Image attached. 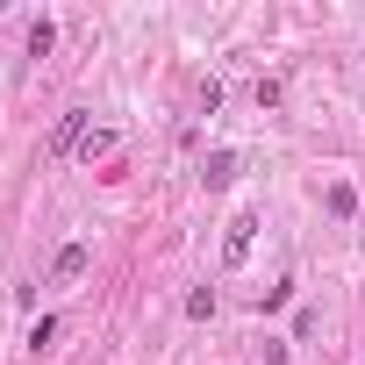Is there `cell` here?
<instances>
[{
  "instance_id": "cell-7",
  "label": "cell",
  "mask_w": 365,
  "mask_h": 365,
  "mask_svg": "<svg viewBox=\"0 0 365 365\" xmlns=\"http://www.w3.org/2000/svg\"><path fill=\"white\" fill-rule=\"evenodd\" d=\"M108 150H115V129H93V136L79 143V158H86V165H93V158H108Z\"/></svg>"
},
{
  "instance_id": "cell-6",
  "label": "cell",
  "mask_w": 365,
  "mask_h": 365,
  "mask_svg": "<svg viewBox=\"0 0 365 365\" xmlns=\"http://www.w3.org/2000/svg\"><path fill=\"white\" fill-rule=\"evenodd\" d=\"M51 43H58V22H29V58H43Z\"/></svg>"
},
{
  "instance_id": "cell-9",
  "label": "cell",
  "mask_w": 365,
  "mask_h": 365,
  "mask_svg": "<svg viewBox=\"0 0 365 365\" xmlns=\"http://www.w3.org/2000/svg\"><path fill=\"white\" fill-rule=\"evenodd\" d=\"M51 336H58V315H36V322H29V344H36V351H51Z\"/></svg>"
},
{
  "instance_id": "cell-1",
  "label": "cell",
  "mask_w": 365,
  "mask_h": 365,
  "mask_svg": "<svg viewBox=\"0 0 365 365\" xmlns=\"http://www.w3.org/2000/svg\"><path fill=\"white\" fill-rule=\"evenodd\" d=\"M251 244H258V215L244 208V215H230V230H222V265H244Z\"/></svg>"
},
{
  "instance_id": "cell-3",
  "label": "cell",
  "mask_w": 365,
  "mask_h": 365,
  "mask_svg": "<svg viewBox=\"0 0 365 365\" xmlns=\"http://www.w3.org/2000/svg\"><path fill=\"white\" fill-rule=\"evenodd\" d=\"M86 265H93V244H65V251L51 258V287H72Z\"/></svg>"
},
{
  "instance_id": "cell-2",
  "label": "cell",
  "mask_w": 365,
  "mask_h": 365,
  "mask_svg": "<svg viewBox=\"0 0 365 365\" xmlns=\"http://www.w3.org/2000/svg\"><path fill=\"white\" fill-rule=\"evenodd\" d=\"M86 136H93V115H86V108H72V115H65V122L51 129V158H72V150H79Z\"/></svg>"
},
{
  "instance_id": "cell-8",
  "label": "cell",
  "mask_w": 365,
  "mask_h": 365,
  "mask_svg": "<svg viewBox=\"0 0 365 365\" xmlns=\"http://www.w3.org/2000/svg\"><path fill=\"white\" fill-rule=\"evenodd\" d=\"M187 315L208 322V315H215V287H194V294H187Z\"/></svg>"
},
{
  "instance_id": "cell-5",
  "label": "cell",
  "mask_w": 365,
  "mask_h": 365,
  "mask_svg": "<svg viewBox=\"0 0 365 365\" xmlns=\"http://www.w3.org/2000/svg\"><path fill=\"white\" fill-rule=\"evenodd\" d=\"M237 179V150H208V165H201V187H230Z\"/></svg>"
},
{
  "instance_id": "cell-4",
  "label": "cell",
  "mask_w": 365,
  "mask_h": 365,
  "mask_svg": "<svg viewBox=\"0 0 365 365\" xmlns=\"http://www.w3.org/2000/svg\"><path fill=\"white\" fill-rule=\"evenodd\" d=\"M322 208H329L336 222H351V215H358V187H351V179H329V194H322Z\"/></svg>"
}]
</instances>
